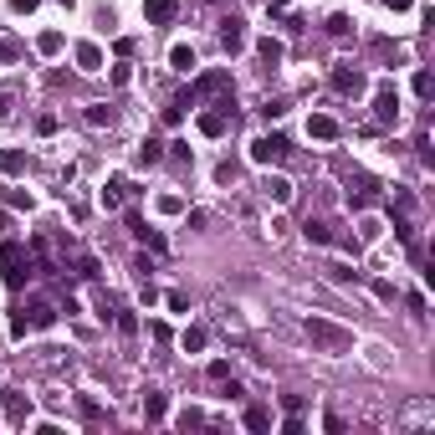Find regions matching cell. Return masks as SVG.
<instances>
[{"label": "cell", "mask_w": 435, "mask_h": 435, "mask_svg": "<svg viewBox=\"0 0 435 435\" xmlns=\"http://www.w3.org/2000/svg\"><path fill=\"white\" fill-rule=\"evenodd\" d=\"M62 46H67V42H62V31H42V42H36V51H42V57H57Z\"/></svg>", "instance_id": "obj_25"}, {"label": "cell", "mask_w": 435, "mask_h": 435, "mask_svg": "<svg viewBox=\"0 0 435 435\" xmlns=\"http://www.w3.org/2000/svg\"><path fill=\"white\" fill-rule=\"evenodd\" d=\"M10 113V92H0V118H6Z\"/></svg>", "instance_id": "obj_42"}, {"label": "cell", "mask_w": 435, "mask_h": 435, "mask_svg": "<svg viewBox=\"0 0 435 435\" xmlns=\"http://www.w3.org/2000/svg\"><path fill=\"white\" fill-rule=\"evenodd\" d=\"M164 302H169V312H190V302H184V292H169Z\"/></svg>", "instance_id": "obj_37"}, {"label": "cell", "mask_w": 435, "mask_h": 435, "mask_svg": "<svg viewBox=\"0 0 435 435\" xmlns=\"http://www.w3.org/2000/svg\"><path fill=\"white\" fill-rule=\"evenodd\" d=\"M220 46H226V51H231V57H236V51H241V46H246V21H241V16H231V21H220Z\"/></svg>", "instance_id": "obj_10"}, {"label": "cell", "mask_w": 435, "mask_h": 435, "mask_svg": "<svg viewBox=\"0 0 435 435\" xmlns=\"http://www.w3.org/2000/svg\"><path fill=\"white\" fill-rule=\"evenodd\" d=\"M328 276H333V282H353V267H344V261H338V267H328Z\"/></svg>", "instance_id": "obj_36"}, {"label": "cell", "mask_w": 435, "mask_h": 435, "mask_svg": "<svg viewBox=\"0 0 435 435\" xmlns=\"http://www.w3.org/2000/svg\"><path fill=\"white\" fill-rule=\"evenodd\" d=\"M123 190H128V179H123V175H113L108 184H103V195H98L103 210H118V205H123Z\"/></svg>", "instance_id": "obj_15"}, {"label": "cell", "mask_w": 435, "mask_h": 435, "mask_svg": "<svg viewBox=\"0 0 435 435\" xmlns=\"http://www.w3.org/2000/svg\"><path fill=\"white\" fill-rule=\"evenodd\" d=\"M6 205L10 210H31V195H26V190H6Z\"/></svg>", "instance_id": "obj_31"}, {"label": "cell", "mask_w": 435, "mask_h": 435, "mask_svg": "<svg viewBox=\"0 0 435 435\" xmlns=\"http://www.w3.org/2000/svg\"><path fill=\"white\" fill-rule=\"evenodd\" d=\"M134 159H139V164H159V159H164V143H159V139H143L139 149H134Z\"/></svg>", "instance_id": "obj_19"}, {"label": "cell", "mask_w": 435, "mask_h": 435, "mask_svg": "<svg viewBox=\"0 0 435 435\" xmlns=\"http://www.w3.org/2000/svg\"><path fill=\"white\" fill-rule=\"evenodd\" d=\"M0 276H6V287H16V292L36 276V272H31V256H26L21 241H0Z\"/></svg>", "instance_id": "obj_1"}, {"label": "cell", "mask_w": 435, "mask_h": 435, "mask_svg": "<svg viewBox=\"0 0 435 435\" xmlns=\"http://www.w3.org/2000/svg\"><path fill=\"white\" fill-rule=\"evenodd\" d=\"M394 236H400V241H415V195L410 190L394 195Z\"/></svg>", "instance_id": "obj_6"}, {"label": "cell", "mask_w": 435, "mask_h": 435, "mask_svg": "<svg viewBox=\"0 0 435 435\" xmlns=\"http://www.w3.org/2000/svg\"><path fill=\"white\" fill-rule=\"evenodd\" d=\"M31 328H26V318H21V308H16V318H10V338H26Z\"/></svg>", "instance_id": "obj_38"}, {"label": "cell", "mask_w": 435, "mask_h": 435, "mask_svg": "<svg viewBox=\"0 0 435 435\" xmlns=\"http://www.w3.org/2000/svg\"><path fill=\"white\" fill-rule=\"evenodd\" d=\"M328 82H333V92H344V98H359V92L369 87V77H364L359 67H353V62H338Z\"/></svg>", "instance_id": "obj_5"}, {"label": "cell", "mask_w": 435, "mask_h": 435, "mask_svg": "<svg viewBox=\"0 0 435 435\" xmlns=\"http://www.w3.org/2000/svg\"><path fill=\"white\" fill-rule=\"evenodd\" d=\"M200 425H205L200 410H184V415H179V430H200Z\"/></svg>", "instance_id": "obj_33"}, {"label": "cell", "mask_w": 435, "mask_h": 435, "mask_svg": "<svg viewBox=\"0 0 435 435\" xmlns=\"http://www.w3.org/2000/svg\"><path fill=\"white\" fill-rule=\"evenodd\" d=\"M287 154H292V143H287L282 134H261V139L251 143V159H256V164H282Z\"/></svg>", "instance_id": "obj_4"}, {"label": "cell", "mask_w": 435, "mask_h": 435, "mask_svg": "<svg viewBox=\"0 0 435 435\" xmlns=\"http://www.w3.org/2000/svg\"><path fill=\"white\" fill-rule=\"evenodd\" d=\"M36 6H42V0H10V10H16V16H31Z\"/></svg>", "instance_id": "obj_40"}, {"label": "cell", "mask_w": 435, "mask_h": 435, "mask_svg": "<svg viewBox=\"0 0 435 435\" xmlns=\"http://www.w3.org/2000/svg\"><path fill=\"white\" fill-rule=\"evenodd\" d=\"M226 128H231V103H226V108H215V113H200V134L205 139H220Z\"/></svg>", "instance_id": "obj_11"}, {"label": "cell", "mask_w": 435, "mask_h": 435, "mask_svg": "<svg viewBox=\"0 0 435 435\" xmlns=\"http://www.w3.org/2000/svg\"><path fill=\"white\" fill-rule=\"evenodd\" d=\"M0 62H21V42H16V36H6V42H0Z\"/></svg>", "instance_id": "obj_29"}, {"label": "cell", "mask_w": 435, "mask_h": 435, "mask_svg": "<svg viewBox=\"0 0 435 435\" xmlns=\"http://www.w3.org/2000/svg\"><path fill=\"white\" fill-rule=\"evenodd\" d=\"M226 92H231V72H226V67H215V72H205L200 82L184 92V98H179V108H195L200 98H226Z\"/></svg>", "instance_id": "obj_3"}, {"label": "cell", "mask_w": 435, "mask_h": 435, "mask_svg": "<svg viewBox=\"0 0 435 435\" xmlns=\"http://www.w3.org/2000/svg\"><path fill=\"white\" fill-rule=\"evenodd\" d=\"M328 31H333V36H348V31H353V21L344 16V10H338V16H328Z\"/></svg>", "instance_id": "obj_30"}, {"label": "cell", "mask_w": 435, "mask_h": 435, "mask_svg": "<svg viewBox=\"0 0 435 435\" xmlns=\"http://www.w3.org/2000/svg\"><path fill=\"white\" fill-rule=\"evenodd\" d=\"M21 318L31 333H42V328L57 323V302H46V297H31V302H21Z\"/></svg>", "instance_id": "obj_7"}, {"label": "cell", "mask_w": 435, "mask_h": 435, "mask_svg": "<svg viewBox=\"0 0 435 435\" xmlns=\"http://www.w3.org/2000/svg\"><path fill=\"white\" fill-rule=\"evenodd\" d=\"M77 67H82V72H98V67H103V51L92 46V42H77Z\"/></svg>", "instance_id": "obj_17"}, {"label": "cell", "mask_w": 435, "mask_h": 435, "mask_svg": "<svg viewBox=\"0 0 435 435\" xmlns=\"http://www.w3.org/2000/svg\"><path fill=\"white\" fill-rule=\"evenodd\" d=\"M82 118H87L92 128H108V123H113V108H108V103H92V108H87Z\"/></svg>", "instance_id": "obj_21"}, {"label": "cell", "mask_w": 435, "mask_h": 435, "mask_svg": "<svg viewBox=\"0 0 435 435\" xmlns=\"http://www.w3.org/2000/svg\"><path fill=\"white\" fill-rule=\"evenodd\" d=\"M143 10H149V21H154V26H169V21L179 16V0H149Z\"/></svg>", "instance_id": "obj_14"}, {"label": "cell", "mask_w": 435, "mask_h": 435, "mask_svg": "<svg viewBox=\"0 0 435 435\" xmlns=\"http://www.w3.org/2000/svg\"><path fill=\"white\" fill-rule=\"evenodd\" d=\"M261 190H267V200H276V205L292 200V179H282V175H267V184H261Z\"/></svg>", "instance_id": "obj_16"}, {"label": "cell", "mask_w": 435, "mask_h": 435, "mask_svg": "<svg viewBox=\"0 0 435 435\" xmlns=\"http://www.w3.org/2000/svg\"><path fill=\"white\" fill-rule=\"evenodd\" d=\"M6 415H10V420L21 425V420L31 415V400H26V394H16V389H6Z\"/></svg>", "instance_id": "obj_18"}, {"label": "cell", "mask_w": 435, "mask_h": 435, "mask_svg": "<svg viewBox=\"0 0 435 435\" xmlns=\"http://www.w3.org/2000/svg\"><path fill=\"white\" fill-rule=\"evenodd\" d=\"M308 338L323 353H348L353 348V328H338V323H328V318H308Z\"/></svg>", "instance_id": "obj_2"}, {"label": "cell", "mask_w": 435, "mask_h": 435, "mask_svg": "<svg viewBox=\"0 0 435 435\" xmlns=\"http://www.w3.org/2000/svg\"><path fill=\"white\" fill-rule=\"evenodd\" d=\"M302 236H308V246H328V241H333L323 220H308V226H302Z\"/></svg>", "instance_id": "obj_24"}, {"label": "cell", "mask_w": 435, "mask_h": 435, "mask_svg": "<svg viewBox=\"0 0 435 435\" xmlns=\"http://www.w3.org/2000/svg\"><path fill=\"white\" fill-rule=\"evenodd\" d=\"M400 118V92H394V82H379L374 87V123H394Z\"/></svg>", "instance_id": "obj_8"}, {"label": "cell", "mask_w": 435, "mask_h": 435, "mask_svg": "<svg viewBox=\"0 0 435 435\" xmlns=\"http://www.w3.org/2000/svg\"><path fill=\"white\" fill-rule=\"evenodd\" d=\"M308 134H312V139H323V143H333V139H338V118L312 113V118H308Z\"/></svg>", "instance_id": "obj_13"}, {"label": "cell", "mask_w": 435, "mask_h": 435, "mask_svg": "<svg viewBox=\"0 0 435 435\" xmlns=\"http://www.w3.org/2000/svg\"><path fill=\"white\" fill-rule=\"evenodd\" d=\"M415 92H420V98H430V92H435V77H430V72H415Z\"/></svg>", "instance_id": "obj_34"}, {"label": "cell", "mask_w": 435, "mask_h": 435, "mask_svg": "<svg viewBox=\"0 0 435 435\" xmlns=\"http://www.w3.org/2000/svg\"><path fill=\"white\" fill-rule=\"evenodd\" d=\"M256 51H261V62H267V67H276V62H282V42H272V36H261Z\"/></svg>", "instance_id": "obj_23"}, {"label": "cell", "mask_w": 435, "mask_h": 435, "mask_svg": "<svg viewBox=\"0 0 435 435\" xmlns=\"http://www.w3.org/2000/svg\"><path fill=\"white\" fill-rule=\"evenodd\" d=\"M164 415H169V400L159 389H149L143 394V420H149V425H164Z\"/></svg>", "instance_id": "obj_12"}, {"label": "cell", "mask_w": 435, "mask_h": 435, "mask_svg": "<svg viewBox=\"0 0 435 435\" xmlns=\"http://www.w3.org/2000/svg\"><path fill=\"white\" fill-rule=\"evenodd\" d=\"M77 276H82V282H98V256H77Z\"/></svg>", "instance_id": "obj_28"}, {"label": "cell", "mask_w": 435, "mask_h": 435, "mask_svg": "<svg viewBox=\"0 0 435 435\" xmlns=\"http://www.w3.org/2000/svg\"><path fill=\"white\" fill-rule=\"evenodd\" d=\"M205 374H210V379H215V384H226V379H231V364H226V359H215V364H210V369H205Z\"/></svg>", "instance_id": "obj_32"}, {"label": "cell", "mask_w": 435, "mask_h": 435, "mask_svg": "<svg viewBox=\"0 0 435 435\" xmlns=\"http://www.w3.org/2000/svg\"><path fill=\"white\" fill-rule=\"evenodd\" d=\"M169 62H175V72H190V67H195V51H190V46L179 42L175 51H169Z\"/></svg>", "instance_id": "obj_26"}, {"label": "cell", "mask_w": 435, "mask_h": 435, "mask_svg": "<svg viewBox=\"0 0 435 435\" xmlns=\"http://www.w3.org/2000/svg\"><path fill=\"white\" fill-rule=\"evenodd\" d=\"M246 430H256V435H261V430H272V415L261 410V405H246Z\"/></svg>", "instance_id": "obj_20"}, {"label": "cell", "mask_w": 435, "mask_h": 435, "mask_svg": "<svg viewBox=\"0 0 435 435\" xmlns=\"http://www.w3.org/2000/svg\"><path fill=\"white\" fill-rule=\"evenodd\" d=\"M282 6H287V0H267V10H282Z\"/></svg>", "instance_id": "obj_43"}, {"label": "cell", "mask_w": 435, "mask_h": 435, "mask_svg": "<svg viewBox=\"0 0 435 435\" xmlns=\"http://www.w3.org/2000/svg\"><path fill=\"white\" fill-rule=\"evenodd\" d=\"M384 6H389V10H410L415 0H384Z\"/></svg>", "instance_id": "obj_41"}, {"label": "cell", "mask_w": 435, "mask_h": 435, "mask_svg": "<svg viewBox=\"0 0 435 435\" xmlns=\"http://www.w3.org/2000/svg\"><path fill=\"white\" fill-rule=\"evenodd\" d=\"M179 344H184V353H200V348H205V328H184Z\"/></svg>", "instance_id": "obj_27"}, {"label": "cell", "mask_w": 435, "mask_h": 435, "mask_svg": "<svg viewBox=\"0 0 435 435\" xmlns=\"http://www.w3.org/2000/svg\"><path fill=\"white\" fill-rule=\"evenodd\" d=\"M21 169H26V154H21V149H6V154H0V175H21Z\"/></svg>", "instance_id": "obj_22"}, {"label": "cell", "mask_w": 435, "mask_h": 435, "mask_svg": "<svg viewBox=\"0 0 435 435\" xmlns=\"http://www.w3.org/2000/svg\"><path fill=\"white\" fill-rule=\"evenodd\" d=\"M374 297H379V302H394V297H400V292H394V287H389V282H374Z\"/></svg>", "instance_id": "obj_39"}, {"label": "cell", "mask_w": 435, "mask_h": 435, "mask_svg": "<svg viewBox=\"0 0 435 435\" xmlns=\"http://www.w3.org/2000/svg\"><path fill=\"white\" fill-rule=\"evenodd\" d=\"M128 231H134V241H143L149 251H169V241H164L159 231H149V220H143L139 210H128Z\"/></svg>", "instance_id": "obj_9"}, {"label": "cell", "mask_w": 435, "mask_h": 435, "mask_svg": "<svg viewBox=\"0 0 435 435\" xmlns=\"http://www.w3.org/2000/svg\"><path fill=\"white\" fill-rule=\"evenodd\" d=\"M113 323H118V333H134V328H139V318H134V312H118Z\"/></svg>", "instance_id": "obj_35"}]
</instances>
